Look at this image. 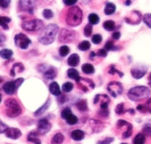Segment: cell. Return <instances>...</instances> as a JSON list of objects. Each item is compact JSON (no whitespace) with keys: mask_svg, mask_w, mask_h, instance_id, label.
Here are the masks:
<instances>
[{"mask_svg":"<svg viewBox=\"0 0 151 144\" xmlns=\"http://www.w3.org/2000/svg\"><path fill=\"white\" fill-rule=\"evenodd\" d=\"M142 132H143L146 135H148V136H151V126L146 125V126L144 127V128H143Z\"/></svg>","mask_w":151,"mask_h":144,"instance_id":"obj_48","label":"cell"},{"mask_svg":"<svg viewBox=\"0 0 151 144\" xmlns=\"http://www.w3.org/2000/svg\"><path fill=\"white\" fill-rule=\"evenodd\" d=\"M120 33L119 32H114L113 34H112V38L114 39V40H119V38H120Z\"/></svg>","mask_w":151,"mask_h":144,"instance_id":"obj_52","label":"cell"},{"mask_svg":"<svg viewBox=\"0 0 151 144\" xmlns=\"http://www.w3.org/2000/svg\"><path fill=\"white\" fill-rule=\"evenodd\" d=\"M82 17L83 14L81 9L78 6H73L67 11L65 21L70 27H77L81 23Z\"/></svg>","mask_w":151,"mask_h":144,"instance_id":"obj_2","label":"cell"},{"mask_svg":"<svg viewBox=\"0 0 151 144\" xmlns=\"http://www.w3.org/2000/svg\"><path fill=\"white\" fill-rule=\"evenodd\" d=\"M21 27L24 30L27 32H38L43 29L44 24L41 19H30L22 22Z\"/></svg>","mask_w":151,"mask_h":144,"instance_id":"obj_5","label":"cell"},{"mask_svg":"<svg viewBox=\"0 0 151 144\" xmlns=\"http://www.w3.org/2000/svg\"><path fill=\"white\" fill-rule=\"evenodd\" d=\"M50 100L49 99V100H47V102L42 105V106H41L35 112V117H39V116H41L43 112H45L46 111H47V109L49 108V106H50Z\"/></svg>","mask_w":151,"mask_h":144,"instance_id":"obj_24","label":"cell"},{"mask_svg":"<svg viewBox=\"0 0 151 144\" xmlns=\"http://www.w3.org/2000/svg\"><path fill=\"white\" fill-rule=\"evenodd\" d=\"M1 37H2V39H1V42H4V35L3 34H1Z\"/></svg>","mask_w":151,"mask_h":144,"instance_id":"obj_55","label":"cell"},{"mask_svg":"<svg viewBox=\"0 0 151 144\" xmlns=\"http://www.w3.org/2000/svg\"><path fill=\"white\" fill-rule=\"evenodd\" d=\"M150 95V89L144 86H138V87L132 88L127 93V96L132 101L134 102H138L145 98H148Z\"/></svg>","mask_w":151,"mask_h":144,"instance_id":"obj_3","label":"cell"},{"mask_svg":"<svg viewBox=\"0 0 151 144\" xmlns=\"http://www.w3.org/2000/svg\"><path fill=\"white\" fill-rule=\"evenodd\" d=\"M90 47H91V44H90V42L88 41H83V42H80L79 45H78L79 50H81L82 51H86V50H89Z\"/></svg>","mask_w":151,"mask_h":144,"instance_id":"obj_33","label":"cell"},{"mask_svg":"<svg viewBox=\"0 0 151 144\" xmlns=\"http://www.w3.org/2000/svg\"><path fill=\"white\" fill-rule=\"evenodd\" d=\"M76 107L80 112H86L88 110V104L86 100H81L76 104Z\"/></svg>","mask_w":151,"mask_h":144,"instance_id":"obj_30","label":"cell"},{"mask_svg":"<svg viewBox=\"0 0 151 144\" xmlns=\"http://www.w3.org/2000/svg\"><path fill=\"white\" fill-rule=\"evenodd\" d=\"M75 81H76V82L78 84L79 89H81L83 92H88L90 89H95V83L90 79L81 78V77L79 76Z\"/></svg>","mask_w":151,"mask_h":144,"instance_id":"obj_7","label":"cell"},{"mask_svg":"<svg viewBox=\"0 0 151 144\" xmlns=\"http://www.w3.org/2000/svg\"><path fill=\"white\" fill-rule=\"evenodd\" d=\"M58 32V27L56 24L48 25L46 27L42 29V32L39 36V42L44 45H49L52 43L57 37Z\"/></svg>","mask_w":151,"mask_h":144,"instance_id":"obj_1","label":"cell"},{"mask_svg":"<svg viewBox=\"0 0 151 144\" xmlns=\"http://www.w3.org/2000/svg\"><path fill=\"white\" fill-rule=\"evenodd\" d=\"M147 73V66H136L131 69V74L134 79H141Z\"/></svg>","mask_w":151,"mask_h":144,"instance_id":"obj_16","label":"cell"},{"mask_svg":"<svg viewBox=\"0 0 151 144\" xmlns=\"http://www.w3.org/2000/svg\"><path fill=\"white\" fill-rule=\"evenodd\" d=\"M23 81H24L23 78H19L12 81H7L3 85L2 89L7 95H13L16 92V90L20 87V85L23 83Z\"/></svg>","mask_w":151,"mask_h":144,"instance_id":"obj_6","label":"cell"},{"mask_svg":"<svg viewBox=\"0 0 151 144\" xmlns=\"http://www.w3.org/2000/svg\"><path fill=\"white\" fill-rule=\"evenodd\" d=\"M99 17H98V15L97 14H96V13H91V14H89V16H88V21H89V23H91L92 25H96V24H97L98 22H99Z\"/></svg>","mask_w":151,"mask_h":144,"instance_id":"obj_37","label":"cell"},{"mask_svg":"<svg viewBox=\"0 0 151 144\" xmlns=\"http://www.w3.org/2000/svg\"><path fill=\"white\" fill-rule=\"evenodd\" d=\"M58 52H59V55H60L61 57H65V56H67V55L69 54V52H70V48H69L68 46H66V45H63V46H61V47L59 48Z\"/></svg>","mask_w":151,"mask_h":144,"instance_id":"obj_35","label":"cell"},{"mask_svg":"<svg viewBox=\"0 0 151 144\" xmlns=\"http://www.w3.org/2000/svg\"><path fill=\"white\" fill-rule=\"evenodd\" d=\"M11 19L10 18H8V17H4V16H1L0 17V25H1V27L4 28V29H8L9 28V27H8V25H7V23H9V22H11Z\"/></svg>","mask_w":151,"mask_h":144,"instance_id":"obj_31","label":"cell"},{"mask_svg":"<svg viewBox=\"0 0 151 144\" xmlns=\"http://www.w3.org/2000/svg\"><path fill=\"white\" fill-rule=\"evenodd\" d=\"M108 73H110V74H115V73H117L119 77H123L124 76V73H122V72H120V71H119V70H117L116 68H115V66L114 65H111L110 67H109V69H108Z\"/></svg>","mask_w":151,"mask_h":144,"instance_id":"obj_36","label":"cell"},{"mask_svg":"<svg viewBox=\"0 0 151 144\" xmlns=\"http://www.w3.org/2000/svg\"><path fill=\"white\" fill-rule=\"evenodd\" d=\"M71 137L73 141H76V142H79V141H81L84 139L85 137V133L82 131V130H80V129H76V130H73L72 133H71Z\"/></svg>","mask_w":151,"mask_h":144,"instance_id":"obj_19","label":"cell"},{"mask_svg":"<svg viewBox=\"0 0 151 144\" xmlns=\"http://www.w3.org/2000/svg\"><path fill=\"white\" fill-rule=\"evenodd\" d=\"M121 144H127V143H121Z\"/></svg>","mask_w":151,"mask_h":144,"instance_id":"obj_56","label":"cell"},{"mask_svg":"<svg viewBox=\"0 0 151 144\" xmlns=\"http://www.w3.org/2000/svg\"><path fill=\"white\" fill-rule=\"evenodd\" d=\"M51 129V124L47 119H41L37 124V132L40 135H46Z\"/></svg>","mask_w":151,"mask_h":144,"instance_id":"obj_13","label":"cell"},{"mask_svg":"<svg viewBox=\"0 0 151 144\" xmlns=\"http://www.w3.org/2000/svg\"><path fill=\"white\" fill-rule=\"evenodd\" d=\"M115 112L118 115H122L126 112V110H125V105L124 104H119L117 105L116 109H115Z\"/></svg>","mask_w":151,"mask_h":144,"instance_id":"obj_41","label":"cell"},{"mask_svg":"<svg viewBox=\"0 0 151 144\" xmlns=\"http://www.w3.org/2000/svg\"><path fill=\"white\" fill-rule=\"evenodd\" d=\"M67 63H68V65H69L70 66H73V67L77 66L79 65V63H80V57H79V55L76 54V53L72 54V55L68 58Z\"/></svg>","mask_w":151,"mask_h":144,"instance_id":"obj_21","label":"cell"},{"mask_svg":"<svg viewBox=\"0 0 151 144\" xmlns=\"http://www.w3.org/2000/svg\"><path fill=\"white\" fill-rule=\"evenodd\" d=\"M145 141H146V138H145V135L142 133L136 135V136L134 137V141H133V143L134 144H144L145 143Z\"/></svg>","mask_w":151,"mask_h":144,"instance_id":"obj_28","label":"cell"},{"mask_svg":"<svg viewBox=\"0 0 151 144\" xmlns=\"http://www.w3.org/2000/svg\"><path fill=\"white\" fill-rule=\"evenodd\" d=\"M97 56L102 57V58L106 57V56H107V50H106L105 49H101V50H99L98 52H97Z\"/></svg>","mask_w":151,"mask_h":144,"instance_id":"obj_50","label":"cell"},{"mask_svg":"<svg viewBox=\"0 0 151 144\" xmlns=\"http://www.w3.org/2000/svg\"><path fill=\"white\" fill-rule=\"evenodd\" d=\"M113 141H114V138H112V137H107V138H105L103 141L97 142L96 144H111Z\"/></svg>","mask_w":151,"mask_h":144,"instance_id":"obj_46","label":"cell"},{"mask_svg":"<svg viewBox=\"0 0 151 144\" xmlns=\"http://www.w3.org/2000/svg\"><path fill=\"white\" fill-rule=\"evenodd\" d=\"M35 5V0H19V7L21 11L33 14Z\"/></svg>","mask_w":151,"mask_h":144,"instance_id":"obj_12","label":"cell"},{"mask_svg":"<svg viewBox=\"0 0 151 144\" xmlns=\"http://www.w3.org/2000/svg\"><path fill=\"white\" fill-rule=\"evenodd\" d=\"M71 114H72L71 109H70L69 107H66V108H65V109L61 112V118H62L63 120H66V118H67L69 115H71Z\"/></svg>","mask_w":151,"mask_h":144,"instance_id":"obj_43","label":"cell"},{"mask_svg":"<svg viewBox=\"0 0 151 144\" xmlns=\"http://www.w3.org/2000/svg\"><path fill=\"white\" fill-rule=\"evenodd\" d=\"M24 69H25V67H24V66L21 63H15L12 66V69L10 71V75L12 77H14L17 73L23 72Z\"/></svg>","mask_w":151,"mask_h":144,"instance_id":"obj_18","label":"cell"},{"mask_svg":"<svg viewBox=\"0 0 151 144\" xmlns=\"http://www.w3.org/2000/svg\"><path fill=\"white\" fill-rule=\"evenodd\" d=\"M104 29H106L107 31H113L115 28H116V25H115V22L113 20H106L104 22L103 24Z\"/></svg>","mask_w":151,"mask_h":144,"instance_id":"obj_27","label":"cell"},{"mask_svg":"<svg viewBox=\"0 0 151 144\" xmlns=\"http://www.w3.org/2000/svg\"><path fill=\"white\" fill-rule=\"evenodd\" d=\"M5 135L6 137L10 138V139H13V140H16V139H19L21 135H22V133L19 129L18 128H14V127H8V129L5 131Z\"/></svg>","mask_w":151,"mask_h":144,"instance_id":"obj_17","label":"cell"},{"mask_svg":"<svg viewBox=\"0 0 151 144\" xmlns=\"http://www.w3.org/2000/svg\"><path fill=\"white\" fill-rule=\"evenodd\" d=\"M104 49H105L107 51H108V50H118V48L114 46L113 42H112V41H111V40H109V41L105 43V45H104Z\"/></svg>","mask_w":151,"mask_h":144,"instance_id":"obj_39","label":"cell"},{"mask_svg":"<svg viewBox=\"0 0 151 144\" xmlns=\"http://www.w3.org/2000/svg\"><path fill=\"white\" fill-rule=\"evenodd\" d=\"M143 21L150 28H151V13H146L143 16Z\"/></svg>","mask_w":151,"mask_h":144,"instance_id":"obj_44","label":"cell"},{"mask_svg":"<svg viewBox=\"0 0 151 144\" xmlns=\"http://www.w3.org/2000/svg\"><path fill=\"white\" fill-rule=\"evenodd\" d=\"M77 2H78V0H63V3L67 6H72V5L75 4Z\"/></svg>","mask_w":151,"mask_h":144,"instance_id":"obj_49","label":"cell"},{"mask_svg":"<svg viewBox=\"0 0 151 144\" xmlns=\"http://www.w3.org/2000/svg\"><path fill=\"white\" fill-rule=\"evenodd\" d=\"M95 56H96V53H95L94 51H92V52L89 54V58H90V59H93V58H95Z\"/></svg>","mask_w":151,"mask_h":144,"instance_id":"obj_53","label":"cell"},{"mask_svg":"<svg viewBox=\"0 0 151 144\" xmlns=\"http://www.w3.org/2000/svg\"><path fill=\"white\" fill-rule=\"evenodd\" d=\"M92 26H93V25H92L91 23H89V24H88V25L84 27V35H85L87 37L90 36L91 34H92V31H93V27H92Z\"/></svg>","mask_w":151,"mask_h":144,"instance_id":"obj_40","label":"cell"},{"mask_svg":"<svg viewBox=\"0 0 151 144\" xmlns=\"http://www.w3.org/2000/svg\"><path fill=\"white\" fill-rule=\"evenodd\" d=\"M14 42L16 46L20 48L21 50H26L31 43V40L24 34H18L14 37Z\"/></svg>","mask_w":151,"mask_h":144,"instance_id":"obj_9","label":"cell"},{"mask_svg":"<svg viewBox=\"0 0 151 144\" xmlns=\"http://www.w3.org/2000/svg\"><path fill=\"white\" fill-rule=\"evenodd\" d=\"M67 76H68L70 79L76 80V79L79 77V73H78V71L75 70V69L70 68V69H68V71H67Z\"/></svg>","mask_w":151,"mask_h":144,"instance_id":"obj_34","label":"cell"},{"mask_svg":"<svg viewBox=\"0 0 151 144\" xmlns=\"http://www.w3.org/2000/svg\"><path fill=\"white\" fill-rule=\"evenodd\" d=\"M42 67V70H39L41 73H43L44 78L49 79V80H53L57 76V69L53 66H47L44 65H41Z\"/></svg>","mask_w":151,"mask_h":144,"instance_id":"obj_15","label":"cell"},{"mask_svg":"<svg viewBox=\"0 0 151 144\" xmlns=\"http://www.w3.org/2000/svg\"><path fill=\"white\" fill-rule=\"evenodd\" d=\"M12 54H13L12 50H11L9 49H3L0 51V56L2 57V58H4V59L10 58L12 56Z\"/></svg>","mask_w":151,"mask_h":144,"instance_id":"obj_29","label":"cell"},{"mask_svg":"<svg viewBox=\"0 0 151 144\" xmlns=\"http://www.w3.org/2000/svg\"><path fill=\"white\" fill-rule=\"evenodd\" d=\"M103 41V37L101 35H98V34H96L92 36V42L95 43V44H99L101 42Z\"/></svg>","mask_w":151,"mask_h":144,"instance_id":"obj_45","label":"cell"},{"mask_svg":"<svg viewBox=\"0 0 151 144\" xmlns=\"http://www.w3.org/2000/svg\"><path fill=\"white\" fill-rule=\"evenodd\" d=\"M81 69H82L83 73H86V74H92V73H95V67L91 64H88V63L84 64L81 66Z\"/></svg>","mask_w":151,"mask_h":144,"instance_id":"obj_25","label":"cell"},{"mask_svg":"<svg viewBox=\"0 0 151 144\" xmlns=\"http://www.w3.org/2000/svg\"><path fill=\"white\" fill-rule=\"evenodd\" d=\"M125 20L130 25H138L142 21V14L138 11H132L125 18Z\"/></svg>","mask_w":151,"mask_h":144,"instance_id":"obj_11","label":"cell"},{"mask_svg":"<svg viewBox=\"0 0 151 144\" xmlns=\"http://www.w3.org/2000/svg\"><path fill=\"white\" fill-rule=\"evenodd\" d=\"M128 111H129V112H130L131 114H134V110H133V109H129Z\"/></svg>","mask_w":151,"mask_h":144,"instance_id":"obj_54","label":"cell"},{"mask_svg":"<svg viewBox=\"0 0 151 144\" xmlns=\"http://www.w3.org/2000/svg\"><path fill=\"white\" fill-rule=\"evenodd\" d=\"M42 15H43V17H44L46 19H51V18L54 16V13H53V12H52L51 10H50V9H44L43 12H42Z\"/></svg>","mask_w":151,"mask_h":144,"instance_id":"obj_42","label":"cell"},{"mask_svg":"<svg viewBox=\"0 0 151 144\" xmlns=\"http://www.w3.org/2000/svg\"><path fill=\"white\" fill-rule=\"evenodd\" d=\"M76 37V32L73 30L63 28L60 31L59 36H58V41L60 42H72L74 41Z\"/></svg>","mask_w":151,"mask_h":144,"instance_id":"obj_8","label":"cell"},{"mask_svg":"<svg viewBox=\"0 0 151 144\" xmlns=\"http://www.w3.org/2000/svg\"><path fill=\"white\" fill-rule=\"evenodd\" d=\"M65 121H66V123H67L68 125L73 126V125H76V124L78 123V118H77L74 114L72 113L71 115H69V116L66 118Z\"/></svg>","mask_w":151,"mask_h":144,"instance_id":"obj_32","label":"cell"},{"mask_svg":"<svg viewBox=\"0 0 151 144\" xmlns=\"http://www.w3.org/2000/svg\"><path fill=\"white\" fill-rule=\"evenodd\" d=\"M4 106L6 108L5 114L9 118H16L22 112L21 106L14 98H9L4 101Z\"/></svg>","mask_w":151,"mask_h":144,"instance_id":"obj_4","label":"cell"},{"mask_svg":"<svg viewBox=\"0 0 151 144\" xmlns=\"http://www.w3.org/2000/svg\"><path fill=\"white\" fill-rule=\"evenodd\" d=\"M116 11V5L113 3H108L104 8V13L106 15H111Z\"/></svg>","mask_w":151,"mask_h":144,"instance_id":"obj_26","label":"cell"},{"mask_svg":"<svg viewBox=\"0 0 151 144\" xmlns=\"http://www.w3.org/2000/svg\"><path fill=\"white\" fill-rule=\"evenodd\" d=\"M49 89H50V92L53 95V96H58L61 95V90H60V88L58 84V82L56 81H53L50 84L49 86Z\"/></svg>","mask_w":151,"mask_h":144,"instance_id":"obj_20","label":"cell"},{"mask_svg":"<svg viewBox=\"0 0 151 144\" xmlns=\"http://www.w3.org/2000/svg\"><path fill=\"white\" fill-rule=\"evenodd\" d=\"M116 126H117L118 128H120V129L123 128V127H127V130L123 133V135H122L123 139H127V138L131 136L132 132H133V126H132V124H130V123H128V122H127V121H125L123 120H120L118 121Z\"/></svg>","mask_w":151,"mask_h":144,"instance_id":"obj_14","label":"cell"},{"mask_svg":"<svg viewBox=\"0 0 151 144\" xmlns=\"http://www.w3.org/2000/svg\"><path fill=\"white\" fill-rule=\"evenodd\" d=\"M11 4V0H0V6L3 9L7 8Z\"/></svg>","mask_w":151,"mask_h":144,"instance_id":"obj_47","label":"cell"},{"mask_svg":"<svg viewBox=\"0 0 151 144\" xmlns=\"http://www.w3.org/2000/svg\"><path fill=\"white\" fill-rule=\"evenodd\" d=\"M65 140V136L62 133H57L51 138V144H61Z\"/></svg>","mask_w":151,"mask_h":144,"instance_id":"obj_23","label":"cell"},{"mask_svg":"<svg viewBox=\"0 0 151 144\" xmlns=\"http://www.w3.org/2000/svg\"><path fill=\"white\" fill-rule=\"evenodd\" d=\"M107 90L113 97H118L123 93V87L118 81H111L108 84Z\"/></svg>","mask_w":151,"mask_h":144,"instance_id":"obj_10","label":"cell"},{"mask_svg":"<svg viewBox=\"0 0 151 144\" xmlns=\"http://www.w3.org/2000/svg\"><path fill=\"white\" fill-rule=\"evenodd\" d=\"M7 129H8V127L5 124H4V122H1V126H0V132H1V134L5 133V131Z\"/></svg>","mask_w":151,"mask_h":144,"instance_id":"obj_51","label":"cell"},{"mask_svg":"<svg viewBox=\"0 0 151 144\" xmlns=\"http://www.w3.org/2000/svg\"><path fill=\"white\" fill-rule=\"evenodd\" d=\"M38 135H39V133L37 131L29 133L28 135H27V141L31 142V143H34L35 144H41V142H40V140L38 138Z\"/></svg>","mask_w":151,"mask_h":144,"instance_id":"obj_22","label":"cell"},{"mask_svg":"<svg viewBox=\"0 0 151 144\" xmlns=\"http://www.w3.org/2000/svg\"><path fill=\"white\" fill-rule=\"evenodd\" d=\"M73 89V84L72 82H65L62 86V89L65 93H69Z\"/></svg>","mask_w":151,"mask_h":144,"instance_id":"obj_38","label":"cell"}]
</instances>
